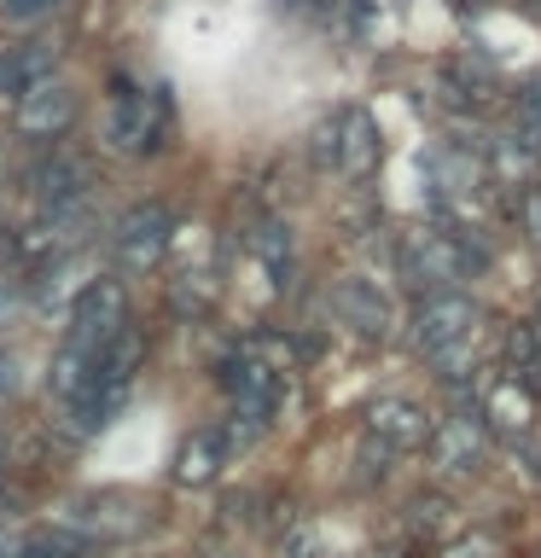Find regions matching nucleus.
<instances>
[{
	"label": "nucleus",
	"mask_w": 541,
	"mask_h": 558,
	"mask_svg": "<svg viewBox=\"0 0 541 558\" xmlns=\"http://www.w3.org/2000/svg\"><path fill=\"white\" fill-rule=\"evenodd\" d=\"M478 303L466 291H425L413 303V343L436 366V378L466 390L471 384V338H478Z\"/></svg>",
	"instance_id": "1"
},
{
	"label": "nucleus",
	"mask_w": 541,
	"mask_h": 558,
	"mask_svg": "<svg viewBox=\"0 0 541 558\" xmlns=\"http://www.w3.org/2000/svg\"><path fill=\"white\" fill-rule=\"evenodd\" d=\"M401 268L419 291H460L483 268V251L466 227H419L401 244Z\"/></svg>",
	"instance_id": "2"
},
{
	"label": "nucleus",
	"mask_w": 541,
	"mask_h": 558,
	"mask_svg": "<svg viewBox=\"0 0 541 558\" xmlns=\"http://www.w3.org/2000/svg\"><path fill=\"white\" fill-rule=\"evenodd\" d=\"M164 140H169V94L164 87H152V94L122 87L111 111H105V146L140 157V151H157Z\"/></svg>",
	"instance_id": "3"
},
{
	"label": "nucleus",
	"mask_w": 541,
	"mask_h": 558,
	"mask_svg": "<svg viewBox=\"0 0 541 558\" xmlns=\"http://www.w3.org/2000/svg\"><path fill=\"white\" fill-rule=\"evenodd\" d=\"M483 460H489V425L460 401L443 425H431V465L436 477H478Z\"/></svg>",
	"instance_id": "4"
},
{
	"label": "nucleus",
	"mask_w": 541,
	"mask_h": 558,
	"mask_svg": "<svg viewBox=\"0 0 541 558\" xmlns=\"http://www.w3.org/2000/svg\"><path fill=\"white\" fill-rule=\"evenodd\" d=\"M122 320H129L122 286H117V279H99V286H87V291L76 296V308H70V338H64V349H76V355H99V349L122 331Z\"/></svg>",
	"instance_id": "5"
},
{
	"label": "nucleus",
	"mask_w": 541,
	"mask_h": 558,
	"mask_svg": "<svg viewBox=\"0 0 541 558\" xmlns=\"http://www.w3.org/2000/svg\"><path fill=\"white\" fill-rule=\"evenodd\" d=\"M175 233V216L164 204H134L129 216L117 221V233H111V251L122 256V268H152L157 256H164V244Z\"/></svg>",
	"instance_id": "6"
},
{
	"label": "nucleus",
	"mask_w": 541,
	"mask_h": 558,
	"mask_svg": "<svg viewBox=\"0 0 541 558\" xmlns=\"http://www.w3.org/2000/svg\"><path fill=\"white\" fill-rule=\"evenodd\" d=\"M366 436H373L378 448H390V453H408V448L431 442V418L408 396H384V401L366 408Z\"/></svg>",
	"instance_id": "7"
},
{
	"label": "nucleus",
	"mask_w": 541,
	"mask_h": 558,
	"mask_svg": "<svg viewBox=\"0 0 541 558\" xmlns=\"http://www.w3.org/2000/svg\"><path fill=\"white\" fill-rule=\"evenodd\" d=\"M17 134H29V140H59L70 134V122H76V94H70L64 82H41V87H29L24 99H17Z\"/></svg>",
	"instance_id": "8"
},
{
	"label": "nucleus",
	"mask_w": 541,
	"mask_h": 558,
	"mask_svg": "<svg viewBox=\"0 0 541 558\" xmlns=\"http://www.w3.org/2000/svg\"><path fill=\"white\" fill-rule=\"evenodd\" d=\"M29 186H35V198L47 204V216L82 209L87 204V163H82V157H70V151H52L47 163H35Z\"/></svg>",
	"instance_id": "9"
},
{
	"label": "nucleus",
	"mask_w": 541,
	"mask_h": 558,
	"mask_svg": "<svg viewBox=\"0 0 541 558\" xmlns=\"http://www.w3.org/2000/svg\"><path fill=\"white\" fill-rule=\"evenodd\" d=\"M332 308H338V320L356 326L361 338H384V331H390V296H384L373 279H338V286H332Z\"/></svg>",
	"instance_id": "10"
},
{
	"label": "nucleus",
	"mask_w": 541,
	"mask_h": 558,
	"mask_svg": "<svg viewBox=\"0 0 541 558\" xmlns=\"http://www.w3.org/2000/svg\"><path fill=\"white\" fill-rule=\"evenodd\" d=\"M332 129H338V157H332V169H344L349 181H366V174L378 169V129L366 111H344L332 117Z\"/></svg>",
	"instance_id": "11"
},
{
	"label": "nucleus",
	"mask_w": 541,
	"mask_h": 558,
	"mask_svg": "<svg viewBox=\"0 0 541 558\" xmlns=\"http://www.w3.org/2000/svg\"><path fill=\"white\" fill-rule=\"evenodd\" d=\"M47 76H52V47L24 41V47L0 52V99H24L29 87H41Z\"/></svg>",
	"instance_id": "12"
},
{
	"label": "nucleus",
	"mask_w": 541,
	"mask_h": 558,
	"mask_svg": "<svg viewBox=\"0 0 541 558\" xmlns=\"http://www.w3.org/2000/svg\"><path fill=\"white\" fill-rule=\"evenodd\" d=\"M227 448H233V442H227V430H199V436H192V442L181 448V465H175V477H181V483H209V477L221 471Z\"/></svg>",
	"instance_id": "13"
},
{
	"label": "nucleus",
	"mask_w": 541,
	"mask_h": 558,
	"mask_svg": "<svg viewBox=\"0 0 541 558\" xmlns=\"http://www.w3.org/2000/svg\"><path fill=\"white\" fill-rule=\"evenodd\" d=\"M251 251H256V262L274 274V286H286L291 279V233L279 221H256L251 227Z\"/></svg>",
	"instance_id": "14"
},
{
	"label": "nucleus",
	"mask_w": 541,
	"mask_h": 558,
	"mask_svg": "<svg viewBox=\"0 0 541 558\" xmlns=\"http://www.w3.org/2000/svg\"><path fill=\"white\" fill-rule=\"evenodd\" d=\"M64 0H0V24H12V29H35V24H47L52 12H59Z\"/></svg>",
	"instance_id": "15"
},
{
	"label": "nucleus",
	"mask_w": 541,
	"mask_h": 558,
	"mask_svg": "<svg viewBox=\"0 0 541 558\" xmlns=\"http://www.w3.org/2000/svg\"><path fill=\"white\" fill-rule=\"evenodd\" d=\"M24 558H87V541H76V535H35L29 547H24Z\"/></svg>",
	"instance_id": "16"
},
{
	"label": "nucleus",
	"mask_w": 541,
	"mask_h": 558,
	"mask_svg": "<svg viewBox=\"0 0 541 558\" xmlns=\"http://www.w3.org/2000/svg\"><path fill=\"white\" fill-rule=\"evenodd\" d=\"M513 209H518V227H524V239H530L536 251H541V186H524Z\"/></svg>",
	"instance_id": "17"
},
{
	"label": "nucleus",
	"mask_w": 541,
	"mask_h": 558,
	"mask_svg": "<svg viewBox=\"0 0 541 558\" xmlns=\"http://www.w3.org/2000/svg\"><path fill=\"white\" fill-rule=\"evenodd\" d=\"M443 558H501V553H495V535H466V541H454Z\"/></svg>",
	"instance_id": "18"
},
{
	"label": "nucleus",
	"mask_w": 541,
	"mask_h": 558,
	"mask_svg": "<svg viewBox=\"0 0 541 558\" xmlns=\"http://www.w3.org/2000/svg\"><path fill=\"white\" fill-rule=\"evenodd\" d=\"M436 512H443V500H419V506H413V530H431Z\"/></svg>",
	"instance_id": "19"
},
{
	"label": "nucleus",
	"mask_w": 541,
	"mask_h": 558,
	"mask_svg": "<svg viewBox=\"0 0 541 558\" xmlns=\"http://www.w3.org/2000/svg\"><path fill=\"white\" fill-rule=\"evenodd\" d=\"M12 390H17V361L0 355V396H12Z\"/></svg>",
	"instance_id": "20"
},
{
	"label": "nucleus",
	"mask_w": 541,
	"mask_h": 558,
	"mask_svg": "<svg viewBox=\"0 0 541 558\" xmlns=\"http://www.w3.org/2000/svg\"><path fill=\"white\" fill-rule=\"evenodd\" d=\"M536 169H541V151H536Z\"/></svg>",
	"instance_id": "21"
},
{
	"label": "nucleus",
	"mask_w": 541,
	"mask_h": 558,
	"mask_svg": "<svg viewBox=\"0 0 541 558\" xmlns=\"http://www.w3.org/2000/svg\"><path fill=\"white\" fill-rule=\"evenodd\" d=\"M466 7H478V0H466Z\"/></svg>",
	"instance_id": "22"
}]
</instances>
